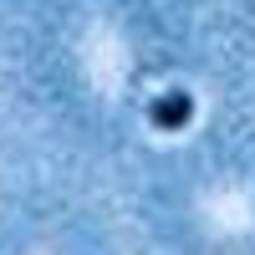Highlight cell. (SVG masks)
I'll return each mask as SVG.
<instances>
[{"label": "cell", "instance_id": "cell-1", "mask_svg": "<svg viewBox=\"0 0 255 255\" xmlns=\"http://www.w3.org/2000/svg\"><path fill=\"white\" fill-rule=\"evenodd\" d=\"M189 118H194V92H184V87H168L148 102V123L158 133H179V128H189Z\"/></svg>", "mask_w": 255, "mask_h": 255}]
</instances>
